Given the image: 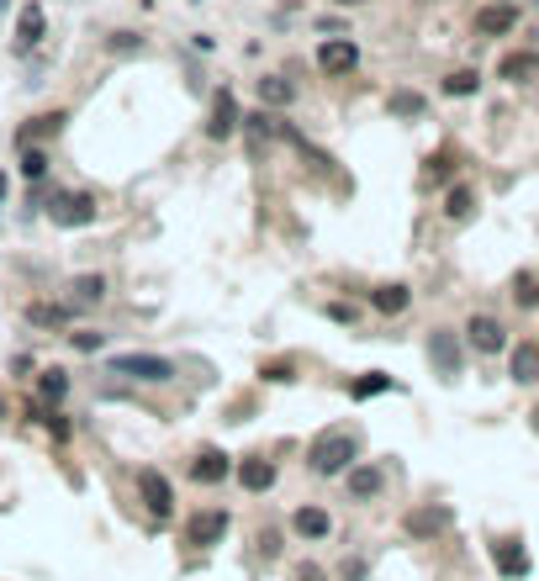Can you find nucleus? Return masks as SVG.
Segmentation results:
<instances>
[{"label": "nucleus", "instance_id": "33", "mask_svg": "<svg viewBox=\"0 0 539 581\" xmlns=\"http://www.w3.org/2000/svg\"><path fill=\"white\" fill-rule=\"evenodd\" d=\"M69 386H74V381H69V370H59V365L38 370V397H43L48 407H59L63 397H69Z\"/></svg>", "mask_w": 539, "mask_h": 581}, {"label": "nucleus", "instance_id": "7", "mask_svg": "<svg viewBox=\"0 0 539 581\" xmlns=\"http://www.w3.org/2000/svg\"><path fill=\"white\" fill-rule=\"evenodd\" d=\"M492 80L508 85V90H529V85H539V48H535V43H513V48H502L497 63H492Z\"/></svg>", "mask_w": 539, "mask_h": 581}, {"label": "nucleus", "instance_id": "28", "mask_svg": "<svg viewBox=\"0 0 539 581\" xmlns=\"http://www.w3.org/2000/svg\"><path fill=\"white\" fill-rule=\"evenodd\" d=\"M101 301H106V275L90 270V275H74V281H69V307H74V312L101 307Z\"/></svg>", "mask_w": 539, "mask_h": 581}, {"label": "nucleus", "instance_id": "34", "mask_svg": "<svg viewBox=\"0 0 539 581\" xmlns=\"http://www.w3.org/2000/svg\"><path fill=\"white\" fill-rule=\"evenodd\" d=\"M259 381H265V386H291V381H297V359H291V354L265 359V365H259Z\"/></svg>", "mask_w": 539, "mask_h": 581}, {"label": "nucleus", "instance_id": "30", "mask_svg": "<svg viewBox=\"0 0 539 581\" xmlns=\"http://www.w3.org/2000/svg\"><path fill=\"white\" fill-rule=\"evenodd\" d=\"M27 323L32 328H69L74 323V307L69 301H32L27 307Z\"/></svg>", "mask_w": 539, "mask_h": 581}, {"label": "nucleus", "instance_id": "14", "mask_svg": "<svg viewBox=\"0 0 539 581\" xmlns=\"http://www.w3.org/2000/svg\"><path fill=\"white\" fill-rule=\"evenodd\" d=\"M138 502L148 508V518L170 523L175 518V486H170V476L154 470V465H143V470H138Z\"/></svg>", "mask_w": 539, "mask_h": 581}, {"label": "nucleus", "instance_id": "36", "mask_svg": "<svg viewBox=\"0 0 539 581\" xmlns=\"http://www.w3.org/2000/svg\"><path fill=\"white\" fill-rule=\"evenodd\" d=\"M69 344L80 349V354H101L106 349V333L101 328H80V333H69Z\"/></svg>", "mask_w": 539, "mask_h": 581}, {"label": "nucleus", "instance_id": "10", "mask_svg": "<svg viewBox=\"0 0 539 581\" xmlns=\"http://www.w3.org/2000/svg\"><path fill=\"white\" fill-rule=\"evenodd\" d=\"M460 339L471 354H486V359H497V354H508L513 339H508V323L502 317H492V312H471L466 317V328H460Z\"/></svg>", "mask_w": 539, "mask_h": 581}, {"label": "nucleus", "instance_id": "17", "mask_svg": "<svg viewBox=\"0 0 539 581\" xmlns=\"http://www.w3.org/2000/svg\"><path fill=\"white\" fill-rule=\"evenodd\" d=\"M63 127H69V112H63V106H54V112H38V116H27V122L16 127V148H43L48 138H59Z\"/></svg>", "mask_w": 539, "mask_h": 581}, {"label": "nucleus", "instance_id": "19", "mask_svg": "<svg viewBox=\"0 0 539 581\" xmlns=\"http://www.w3.org/2000/svg\"><path fill=\"white\" fill-rule=\"evenodd\" d=\"M476 201H481L476 185H471V180H455V185H444V190H439V217L460 228V223H471V217H476Z\"/></svg>", "mask_w": 539, "mask_h": 581}, {"label": "nucleus", "instance_id": "35", "mask_svg": "<svg viewBox=\"0 0 539 581\" xmlns=\"http://www.w3.org/2000/svg\"><path fill=\"white\" fill-rule=\"evenodd\" d=\"M21 180L27 185H38V180H48V148H21Z\"/></svg>", "mask_w": 539, "mask_h": 581}, {"label": "nucleus", "instance_id": "4", "mask_svg": "<svg viewBox=\"0 0 539 581\" xmlns=\"http://www.w3.org/2000/svg\"><path fill=\"white\" fill-rule=\"evenodd\" d=\"M423 354H428V370L439 381H460L466 375V339L455 328H428L423 333Z\"/></svg>", "mask_w": 539, "mask_h": 581}, {"label": "nucleus", "instance_id": "37", "mask_svg": "<svg viewBox=\"0 0 539 581\" xmlns=\"http://www.w3.org/2000/svg\"><path fill=\"white\" fill-rule=\"evenodd\" d=\"M312 27H317V38H350V32H344V16H339L333 5H328V11H323Z\"/></svg>", "mask_w": 539, "mask_h": 581}, {"label": "nucleus", "instance_id": "11", "mask_svg": "<svg viewBox=\"0 0 539 581\" xmlns=\"http://www.w3.org/2000/svg\"><path fill=\"white\" fill-rule=\"evenodd\" d=\"M301 101V85L291 80V69H259L254 74V106L265 112H291Z\"/></svg>", "mask_w": 539, "mask_h": 581}, {"label": "nucleus", "instance_id": "24", "mask_svg": "<svg viewBox=\"0 0 539 581\" xmlns=\"http://www.w3.org/2000/svg\"><path fill=\"white\" fill-rule=\"evenodd\" d=\"M223 534H228V513L223 508H206V513H196V518L185 523V544H196V550L217 544Z\"/></svg>", "mask_w": 539, "mask_h": 581}, {"label": "nucleus", "instance_id": "41", "mask_svg": "<svg viewBox=\"0 0 539 581\" xmlns=\"http://www.w3.org/2000/svg\"><path fill=\"white\" fill-rule=\"evenodd\" d=\"M344 581H365V560H344Z\"/></svg>", "mask_w": 539, "mask_h": 581}, {"label": "nucleus", "instance_id": "42", "mask_svg": "<svg viewBox=\"0 0 539 581\" xmlns=\"http://www.w3.org/2000/svg\"><path fill=\"white\" fill-rule=\"evenodd\" d=\"M333 11H359V5H370V0H328Z\"/></svg>", "mask_w": 539, "mask_h": 581}, {"label": "nucleus", "instance_id": "2", "mask_svg": "<svg viewBox=\"0 0 539 581\" xmlns=\"http://www.w3.org/2000/svg\"><path fill=\"white\" fill-rule=\"evenodd\" d=\"M350 465H359V439L350 428H328L307 444V470L312 476H344Z\"/></svg>", "mask_w": 539, "mask_h": 581}, {"label": "nucleus", "instance_id": "1", "mask_svg": "<svg viewBox=\"0 0 539 581\" xmlns=\"http://www.w3.org/2000/svg\"><path fill=\"white\" fill-rule=\"evenodd\" d=\"M243 127V101L239 90L228 85V80H217L212 90H206V112H201V138L212 143V148H223V143H233Z\"/></svg>", "mask_w": 539, "mask_h": 581}, {"label": "nucleus", "instance_id": "49", "mask_svg": "<svg viewBox=\"0 0 539 581\" xmlns=\"http://www.w3.org/2000/svg\"><path fill=\"white\" fill-rule=\"evenodd\" d=\"M502 5H518V0H502Z\"/></svg>", "mask_w": 539, "mask_h": 581}, {"label": "nucleus", "instance_id": "20", "mask_svg": "<svg viewBox=\"0 0 539 581\" xmlns=\"http://www.w3.org/2000/svg\"><path fill=\"white\" fill-rule=\"evenodd\" d=\"M185 470H190V481H196V486H217V481H228V476H233V460H228L217 444H201V450L190 455V465H185Z\"/></svg>", "mask_w": 539, "mask_h": 581}, {"label": "nucleus", "instance_id": "23", "mask_svg": "<svg viewBox=\"0 0 539 581\" xmlns=\"http://www.w3.org/2000/svg\"><path fill=\"white\" fill-rule=\"evenodd\" d=\"M492 566L508 581H524L529 577V550H524V539H492Z\"/></svg>", "mask_w": 539, "mask_h": 581}, {"label": "nucleus", "instance_id": "22", "mask_svg": "<svg viewBox=\"0 0 539 581\" xmlns=\"http://www.w3.org/2000/svg\"><path fill=\"white\" fill-rule=\"evenodd\" d=\"M365 301H370V312H375V317H402V312L413 307V286L386 281V286H370V290H365Z\"/></svg>", "mask_w": 539, "mask_h": 581}, {"label": "nucleus", "instance_id": "16", "mask_svg": "<svg viewBox=\"0 0 539 581\" xmlns=\"http://www.w3.org/2000/svg\"><path fill=\"white\" fill-rule=\"evenodd\" d=\"M381 112L392 116V122H428L434 101L423 96L418 85H392V90L381 96Z\"/></svg>", "mask_w": 539, "mask_h": 581}, {"label": "nucleus", "instance_id": "29", "mask_svg": "<svg viewBox=\"0 0 539 581\" xmlns=\"http://www.w3.org/2000/svg\"><path fill=\"white\" fill-rule=\"evenodd\" d=\"M508 296L518 312H539V270H513L508 275Z\"/></svg>", "mask_w": 539, "mask_h": 581}, {"label": "nucleus", "instance_id": "6", "mask_svg": "<svg viewBox=\"0 0 539 581\" xmlns=\"http://www.w3.org/2000/svg\"><path fill=\"white\" fill-rule=\"evenodd\" d=\"M359 63H365V48L355 38H317V48H312V69L323 80H355Z\"/></svg>", "mask_w": 539, "mask_h": 581}, {"label": "nucleus", "instance_id": "27", "mask_svg": "<svg viewBox=\"0 0 539 581\" xmlns=\"http://www.w3.org/2000/svg\"><path fill=\"white\" fill-rule=\"evenodd\" d=\"M233 476H239L243 492H270L275 486V460H265V455H243L233 465Z\"/></svg>", "mask_w": 539, "mask_h": 581}, {"label": "nucleus", "instance_id": "15", "mask_svg": "<svg viewBox=\"0 0 539 581\" xmlns=\"http://www.w3.org/2000/svg\"><path fill=\"white\" fill-rule=\"evenodd\" d=\"M460 180V148L455 143H439L428 159H423V170H418V190L423 196H439L444 185H455Z\"/></svg>", "mask_w": 539, "mask_h": 581}, {"label": "nucleus", "instance_id": "44", "mask_svg": "<svg viewBox=\"0 0 539 581\" xmlns=\"http://www.w3.org/2000/svg\"><path fill=\"white\" fill-rule=\"evenodd\" d=\"M529 428H535V434H539V402L529 407Z\"/></svg>", "mask_w": 539, "mask_h": 581}, {"label": "nucleus", "instance_id": "25", "mask_svg": "<svg viewBox=\"0 0 539 581\" xmlns=\"http://www.w3.org/2000/svg\"><path fill=\"white\" fill-rule=\"evenodd\" d=\"M344 486H350V497H355V502H370V497H381V492H386V470H381V465H350V470H344Z\"/></svg>", "mask_w": 539, "mask_h": 581}, {"label": "nucleus", "instance_id": "45", "mask_svg": "<svg viewBox=\"0 0 539 581\" xmlns=\"http://www.w3.org/2000/svg\"><path fill=\"white\" fill-rule=\"evenodd\" d=\"M138 5H143V11H154V5H159V0H138Z\"/></svg>", "mask_w": 539, "mask_h": 581}, {"label": "nucleus", "instance_id": "40", "mask_svg": "<svg viewBox=\"0 0 539 581\" xmlns=\"http://www.w3.org/2000/svg\"><path fill=\"white\" fill-rule=\"evenodd\" d=\"M291 16H297V5H275V11H270V27H275V32H286V27H291Z\"/></svg>", "mask_w": 539, "mask_h": 581}, {"label": "nucleus", "instance_id": "38", "mask_svg": "<svg viewBox=\"0 0 539 581\" xmlns=\"http://www.w3.org/2000/svg\"><path fill=\"white\" fill-rule=\"evenodd\" d=\"M185 48H190V54H217V38H212V32H190V38H185Z\"/></svg>", "mask_w": 539, "mask_h": 581}, {"label": "nucleus", "instance_id": "9", "mask_svg": "<svg viewBox=\"0 0 539 581\" xmlns=\"http://www.w3.org/2000/svg\"><path fill=\"white\" fill-rule=\"evenodd\" d=\"M281 122H286V112H265V106H243V148L254 154V159H265L270 148H281Z\"/></svg>", "mask_w": 539, "mask_h": 581}, {"label": "nucleus", "instance_id": "26", "mask_svg": "<svg viewBox=\"0 0 539 581\" xmlns=\"http://www.w3.org/2000/svg\"><path fill=\"white\" fill-rule=\"evenodd\" d=\"M101 54L106 58H143L148 54V32H138V27H112V32L101 38Z\"/></svg>", "mask_w": 539, "mask_h": 581}, {"label": "nucleus", "instance_id": "46", "mask_svg": "<svg viewBox=\"0 0 539 581\" xmlns=\"http://www.w3.org/2000/svg\"><path fill=\"white\" fill-rule=\"evenodd\" d=\"M0 417H5V397H0Z\"/></svg>", "mask_w": 539, "mask_h": 581}, {"label": "nucleus", "instance_id": "47", "mask_svg": "<svg viewBox=\"0 0 539 581\" xmlns=\"http://www.w3.org/2000/svg\"><path fill=\"white\" fill-rule=\"evenodd\" d=\"M190 5H206V0H190Z\"/></svg>", "mask_w": 539, "mask_h": 581}, {"label": "nucleus", "instance_id": "21", "mask_svg": "<svg viewBox=\"0 0 539 581\" xmlns=\"http://www.w3.org/2000/svg\"><path fill=\"white\" fill-rule=\"evenodd\" d=\"M508 381L513 386H539V339H518L508 349Z\"/></svg>", "mask_w": 539, "mask_h": 581}, {"label": "nucleus", "instance_id": "13", "mask_svg": "<svg viewBox=\"0 0 539 581\" xmlns=\"http://www.w3.org/2000/svg\"><path fill=\"white\" fill-rule=\"evenodd\" d=\"M43 38H48V11H43V0H21V5H16V27H11V54L16 58L38 54Z\"/></svg>", "mask_w": 539, "mask_h": 581}, {"label": "nucleus", "instance_id": "12", "mask_svg": "<svg viewBox=\"0 0 539 581\" xmlns=\"http://www.w3.org/2000/svg\"><path fill=\"white\" fill-rule=\"evenodd\" d=\"M455 528V508L450 502H418L408 518H402V534L413 539V544H434V539H444Z\"/></svg>", "mask_w": 539, "mask_h": 581}, {"label": "nucleus", "instance_id": "39", "mask_svg": "<svg viewBox=\"0 0 539 581\" xmlns=\"http://www.w3.org/2000/svg\"><path fill=\"white\" fill-rule=\"evenodd\" d=\"M323 312H328L333 323H350V328H355V323H359V312H355V307H350V301H328Z\"/></svg>", "mask_w": 539, "mask_h": 581}, {"label": "nucleus", "instance_id": "48", "mask_svg": "<svg viewBox=\"0 0 539 581\" xmlns=\"http://www.w3.org/2000/svg\"><path fill=\"white\" fill-rule=\"evenodd\" d=\"M5 5H11V0H0V11H5Z\"/></svg>", "mask_w": 539, "mask_h": 581}, {"label": "nucleus", "instance_id": "18", "mask_svg": "<svg viewBox=\"0 0 539 581\" xmlns=\"http://www.w3.org/2000/svg\"><path fill=\"white\" fill-rule=\"evenodd\" d=\"M481 90H486V74H481L476 63H455V69L439 74V96L444 101H476Z\"/></svg>", "mask_w": 539, "mask_h": 581}, {"label": "nucleus", "instance_id": "43", "mask_svg": "<svg viewBox=\"0 0 539 581\" xmlns=\"http://www.w3.org/2000/svg\"><path fill=\"white\" fill-rule=\"evenodd\" d=\"M297 581H323V571H317V566H301V571H297Z\"/></svg>", "mask_w": 539, "mask_h": 581}, {"label": "nucleus", "instance_id": "32", "mask_svg": "<svg viewBox=\"0 0 539 581\" xmlns=\"http://www.w3.org/2000/svg\"><path fill=\"white\" fill-rule=\"evenodd\" d=\"M291 528H297L301 539H328V534H333V518H328L323 508H297V513H291Z\"/></svg>", "mask_w": 539, "mask_h": 581}, {"label": "nucleus", "instance_id": "5", "mask_svg": "<svg viewBox=\"0 0 539 581\" xmlns=\"http://www.w3.org/2000/svg\"><path fill=\"white\" fill-rule=\"evenodd\" d=\"M43 212H48L54 228L74 232V228H90V223L101 217V201H96V190H54V196L43 201Z\"/></svg>", "mask_w": 539, "mask_h": 581}, {"label": "nucleus", "instance_id": "3", "mask_svg": "<svg viewBox=\"0 0 539 581\" xmlns=\"http://www.w3.org/2000/svg\"><path fill=\"white\" fill-rule=\"evenodd\" d=\"M106 375L138 381V386H170L175 381V359L170 354H154V349H127V354H112L106 359Z\"/></svg>", "mask_w": 539, "mask_h": 581}, {"label": "nucleus", "instance_id": "8", "mask_svg": "<svg viewBox=\"0 0 539 581\" xmlns=\"http://www.w3.org/2000/svg\"><path fill=\"white\" fill-rule=\"evenodd\" d=\"M518 27H524V0H518V5L486 0V5H476V16H471V38H476V43H497V38H513Z\"/></svg>", "mask_w": 539, "mask_h": 581}, {"label": "nucleus", "instance_id": "31", "mask_svg": "<svg viewBox=\"0 0 539 581\" xmlns=\"http://www.w3.org/2000/svg\"><path fill=\"white\" fill-rule=\"evenodd\" d=\"M386 392H397V381L386 370H365L350 381V402H370V397H386Z\"/></svg>", "mask_w": 539, "mask_h": 581}]
</instances>
